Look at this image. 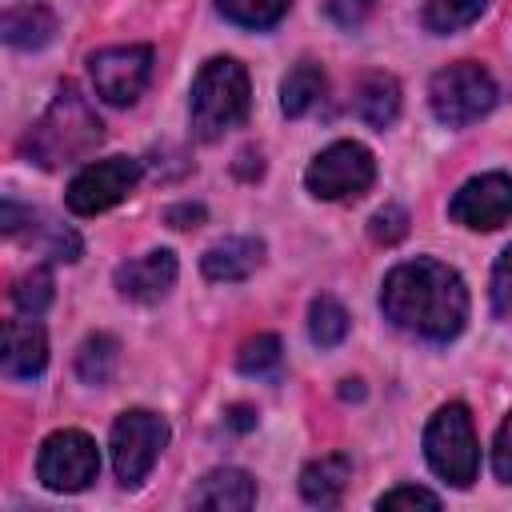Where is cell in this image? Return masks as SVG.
<instances>
[{"label":"cell","instance_id":"3957f363","mask_svg":"<svg viewBox=\"0 0 512 512\" xmlns=\"http://www.w3.org/2000/svg\"><path fill=\"white\" fill-rule=\"evenodd\" d=\"M248 72L232 56L208 60L192 80V132L200 140H220L228 128H236L248 116Z\"/></svg>","mask_w":512,"mask_h":512},{"label":"cell","instance_id":"7c38bea8","mask_svg":"<svg viewBox=\"0 0 512 512\" xmlns=\"http://www.w3.org/2000/svg\"><path fill=\"white\" fill-rule=\"evenodd\" d=\"M176 256L168 248H156L148 256H136V260H124L116 268V292L124 300H140V304H156L160 296H168V288L176 284Z\"/></svg>","mask_w":512,"mask_h":512},{"label":"cell","instance_id":"2e32d148","mask_svg":"<svg viewBox=\"0 0 512 512\" xmlns=\"http://www.w3.org/2000/svg\"><path fill=\"white\" fill-rule=\"evenodd\" d=\"M196 508H224V512H240L256 504V480L240 468H212L196 492H192Z\"/></svg>","mask_w":512,"mask_h":512},{"label":"cell","instance_id":"484cf974","mask_svg":"<svg viewBox=\"0 0 512 512\" xmlns=\"http://www.w3.org/2000/svg\"><path fill=\"white\" fill-rule=\"evenodd\" d=\"M368 232H372V240H380V244H396V240L408 236V212H404L400 204H384V208L368 220Z\"/></svg>","mask_w":512,"mask_h":512},{"label":"cell","instance_id":"8fae6325","mask_svg":"<svg viewBox=\"0 0 512 512\" xmlns=\"http://www.w3.org/2000/svg\"><path fill=\"white\" fill-rule=\"evenodd\" d=\"M452 220L476 232L500 228L512 220V176L508 172H484L472 176L468 184H460V192L448 204Z\"/></svg>","mask_w":512,"mask_h":512},{"label":"cell","instance_id":"4dcf8cb0","mask_svg":"<svg viewBox=\"0 0 512 512\" xmlns=\"http://www.w3.org/2000/svg\"><path fill=\"white\" fill-rule=\"evenodd\" d=\"M368 8H372V0H328V12H332L340 24H356V20H364Z\"/></svg>","mask_w":512,"mask_h":512},{"label":"cell","instance_id":"83f0119b","mask_svg":"<svg viewBox=\"0 0 512 512\" xmlns=\"http://www.w3.org/2000/svg\"><path fill=\"white\" fill-rule=\"evenodd\" d=\"M380 508H440V496L436 492H428V488H392V492H384L380 500H376Z\"/></svg>","mask_w":512,"mask_h":512},{"label":"cell","instance_id":"9a60e30c","mask_svg":"<svg viewBox=\"0 0 512 512\" xmlns=\"http://www.w3.org/2000/svg\"><path fill=\"white\" fill-rule=\"evenodd\" d=\"M352 112L368 128H388L400 116V84L388 72H364L352 84Z\"/></svg>","mask_w":512,"mask_h":512},{"label":"cell","instance_id":"603a6c76","mask_svg":"<svg viewBox=\"0 0 512 512\" xmlns=\"http://www.w3.org/2000/svg\"><path fill=\"white\" fill-rule=\"evenodd\" d=\"M292 0H216V8L240 28H272Z\"/></svg>","mask_w":512,"mask_h":512},{"label":"cell","instance_id":"cb8c5ba5","mask_svg":"<svg viewBox=\"0 0 512 512\" xmlns=\"http://www.w3.org/2000/svg\"><path fill=\"white\" fill-rule=\"evenodd\" d=\"M12 304L24 316H40L52 304V272L48 268H32L12 284Z\"/></svg>","mask_w":512,"mask_h":512},{"label":"cell","instance_id":"6da1fadb","mask_svg":"<svg viewBox=\"0 0 512 512\" xmlns=\"http://www.w3.org/2000/svg\"><path fill=\"white\" fill-rule=\"evenodd\" d=\"M384 316L424 340H452L468 320V288L456 268L416 256L396 264L380 288Z\"/></svg>","mask_w":512,"mask_h":512},{"label":"cell","instance_id":"d6986e66","mask_svg":"<svg viewBox=\"0 0 512 512\" xmlns=\"http://www.w3.org/2000/svg\"><path fill=\"white\" fill-rule=\"evenodd\" d=\"M320 96H324V72L312 60L296 64L284 76V84H280V108H284V116H304Z\"/></svg>","mask_w":512,"mask_h":512},{"label":"cell","instance_id":"4fadbf2b","mask_svg":"<svg viewBox=\"0 0 512 512\" xmlns=\"http://www.w3.org/2000/svg\"><path fill=\"white\" fill-rule=\"evenodd\" d=\"M260 260H264V240H256V236H224L204 252L200 268H204L208 280L232 284V280L252 276L260 268Z\"/></svg>","mask_w":512,"mask_h":512},{"label":"cell","instance_id":"44dd1931","mask_svg":"<svg viewBox=\"0 0 512 512\" xmlns=\"http://www.w3.org/2000/svg\"><path fill=\"white\" fill-rule=\"evenodd\" d=\"M484 8H488V0H428L424 4V28L448 36V32L468 28Z\"/></svg>","mask_w":512,"mask_h":512},{"label":"cell","instance_id":"7402d4cb","mask_svg":"<svg viewBox=\"0 0 512 512\" xmlns=\"http://www.w3.org/2000/svg\"><path fill=\"white\" fill-rule=\"evenodd\" d=\"M308 332L320 348H336L344 336H348V312L340 300L332 296H316L312 308H308Z\"/></svg>","mask_w":512,"mask_h":512},{"label":"cell","instance_id":"5b68a950","mask_svg":"<svg viewBox=\"0 0 512 512\" xmlns=\"http://www.w3.org/2000/svg\"><path fill=\"white\" fill-rule=\"evenodd\" d=\"M424 456H428L432 472L456 488L476 480L480 452H476V432H472V416L464 404L436 408V416L424 428Z\"/></svg>","mask_w":512,"mask_h":512},{"label":"cell","instance_id":"f546056e","mask_svg":"<svg viewBox=\"0 0 512 512\" xmlns=\"http://www.w3.org/2000/svg\"><path fill=\"white\" fill-rule=\"evenodd\" d=\"M164 224H172V228H196V224H204V204H172L168 212H164Z\"/></svg>","mask_w":512,"mask_h":512},{"label":"cell","instance_id":"ffe728a7","mask_svg":"<svg viewBox=\"0 0 512 512\" xmlns=\"http://www.w3.org/2000/svg\"><path fill=\"white\" fill-rule=\"evenodd\" d=\"M116 356H120V344L104 332L88 336L76 352V376L84 384H108L112 380V368H116Z\"/></svg>","mask_w":512,"mask_h":512},{"label":"cell","instance_id":"f1b7e54d","mask_svg":"<svg viewBox=\"0 0 512 512\" xmlns=\"http://www.w3.org/2000/svg\"><path fill=\"white\" fill-rule=\"evenodd\" d=\"M492 468L504 484H512V412L504 416L500 432H496V444H492Z\"/></svg>","mask_w":512,"mask_h":512},{"label":"cell","instance_id":"e0dca14e","mask_svg":"<svg viewBox=\"0 0 512 512\" xmlns=\"http://www.w3.org/2000/svg\"><path fill=\"white\" fill-rule=\"evenodd\" d=\"M352 480V460L344 452H332V456H320L312 460L304 472H300V492L308 504H320V508H332L344 488Z\"/></svg>","mask_w":512,"mask_h":512},{"label":"cell","instance_id":"d4e9b609","mask_svg":"<svg viewBox=\"0 0 512 512\" xmlns=\"http://www.w3.org/2000/svg\"><path fill=\"white\" fill-rule=\"evenodd\" d=\"M236 368L248 372V376H272V372L280 368V336H272V332L252 336V340L240 348Z\"/></svg>","mask_w":512,"mask_h":512},{"label":"cell","instance_id":"7a4b0ae2","mask_svg":"<svg viewBox=\"0 0 512 512\" xmlns=\"http://www.w3.org/2000/svg\"><path fill=\"white\" fill-rule=\"evenodd\" d=\"M100 140H104V124H100L96 108L72 84H64L52 96V104L44 108V116L28 128L24 156L40 168H60V164L84 160Z\"/></svg>","mask_w":512,"mask_h":512},{"label":"cell","instance_id":"277c9868","mask_svg":"<svg viewBox=\"0 0 512 512\" xmlns=\"http://www.w3.org/2000/svg\"><path fill=\"white\" fill-rule=\"evenodd\" d=\"M496 96L500 92H496L492 72L480 68V64H472V60H460V64L440 68L432 76V84H428V104H432L436 120L448 124V128H464V124L488 116L492 104H496Z\"/></svg>","mask_w":512,"mask_h":512},{"label":"cell","instance_id":"4316f807","mask_svg":"<svg viewBox=\"0 0 512 512\" xmlns=\"http://www.w3.org/2000/svg\"><path fill=\"white\" fill-rule=\"evenodd\" d=\"M492 312L512 316V244L500 252V260L492 268Z\"/></svg>","mask_w":512,"mask_h":512},{"label":"cell","instance_id":"9c48e42d","mask_svg":"<svg viewBox=\"0 0 512 512\" xmlns=\"http://www.w3.org/2000/svg\"><path fill=\"white\" fill-rule=\"evenodd\" d=\"M96 96H104L108 104H132L140 100V92L152 80V48L148 44H116V48H100L88 60Z\"/></svg>","mask_w":512,"mask_h":512},{"label":"cell","instance_id":"ac0fdd59","mask_svg":"<svg viewBox=\"0 0 512 512\" xmlns=\"http://www.w3.org/2000/svg\"><path fill=\"white\" fill-rule=\"evenodd\" d=\"M0 32H4V40H8L12 48H40V44L52 40L56 20H52L48 8H40V4H24V8H8V12H4Z\"/></svg>","mask_w":512,"mask_h":512},{"label":"cell","instance_id":"5bb4252c","mask_svg":"<svg viewBox=\"0 0 512 512\" xmlns=\"http://www.w3.org/2000/svg\"><path fill=\"white\" fill-rule=\"evenodd\" d=\"M48 364V336L44 328L32 320H8L4 324V372L8 376H36Z\"/></svg>","mask_w":512,"mask_h":512},{"label":"cell","instance_id":"8992f818","mask_svg":"<svg viewBox=\"0 0 512 512\" xmlns=\"http://www.w3.org/2000/svg\"><path fill=\"white\" fill-rule=\"evenodd\" d=\"M164 444H168L164 416H156L148 408L120 412L116 424H112V468H116V480L124 488L140 484L152 472V464L164 452Z\"/></svg>","mask_w":512,"mask_h":512},{"label":"cell","instance_id":"ba28073f","mask_svg":"<svg viewBox=\"0 0 512 512\" xmlns=\"http://www.w3.org/2000/svg\"><path fill=\"white\" fill-rule=\"evenodd\" d=\"M372 176H376L372 152L356 140H336L308 164L304 184L320 200H344V196H360L372 184Z\"/></svg>","mask_w":512,"mask_h":512},{"label":"cell","instance_id":"1f68e13d","mask_svg":"<svg viewBox=\"0 0 512 512\" xmlns=\"http://www.w3.org/2000/svg\"><path fill=\"white\" fill-rule=\"evenodd\" d=\"M228 424H232L236 432H248V428L256 424V412L244 408V404H236V408H228Z\"/></svg>","mask_w":512,"mask_h":512},{"label":"cell","instance_id":"52a82bcc","mask_svg":"<svg viewBox=\"0 0 512 512\" xmlns=\"http://www.w3.org/2000/svg\"><path fill=\"white\" fill-rule=\"evenodd\" d=\"M100 472V452L96 440L80 428H60L40 444L36 456V476L52 492H84Z\"/></svg>","mask_w":512,"mask_h":512},{"label":"cell","instance_id":"30bf717a","mask_svg":"<svg viewBox=\"0 0 512 512\" xmlns=\"http://www.w3.org/2000/svg\"><path fill=\"white\" fill-rule=\"evenodd\" d=\"M140 180V160L132 156H108V160H96L88 164L84 172H76V180L68 184V208L76 216H96L112 204H120Z\"/></svg>","mask_w":512,"mask_h":512}]
</instances>
